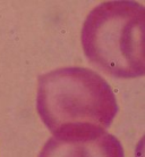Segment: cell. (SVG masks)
<instances>
[{"label":"cell","instance_id":"6da1fadb","mask_svg":"<svg viewBox=\"0 0 145 157\" xmlns=\"http://www.w3.org/2000/svg\"><path fill=\"white\" fill-rule=\"evenodd\" d=\"M36 109L52 136H98L118 113L112 89L96 72L85 67H63L39 78Z\"/></svg>","mask_w":145,"mask_h":157},{"label":"cell","instance_id":"7a4b0ae2","mask_svg":"<svg viewBox=\"0 0 145 157\" xmlns=\"http://www.w3.org/2000/svg\"><path fill=\"white\" fill-rule=\"evenodd\" d=\"M145 9L135 1H106L93 8L82 28L84 54L118 78L143 76Z\"/></svg>","mask_w":145,"mask_h":157},{"label":"cell","instance_id":"3957f363","mask_svg":"<svg viewBox=\"0 0 145 157\" xmlns=\"http://www.w3.org/2000/svg\"><path fill=\"white\" fill-rule=\"evenodd\" d=\"M39 157H125V153L117 138L103 132L90 137L52 136Z\"/></svg>","mask_w":145,"mask_h":157}]
</instances>
